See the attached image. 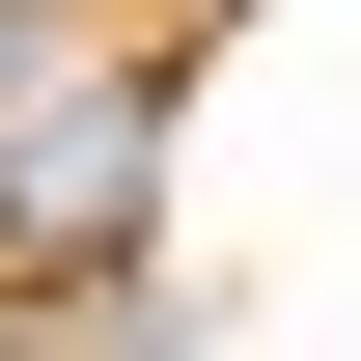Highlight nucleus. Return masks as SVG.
<instances>
[{
    "instance_id": "obj_1",
    "label": "nucleus",
    "mask_w": 361,
    "mask_h": 361,
    "mask_svg": "<svg viewBox=\"0 0 361 361\" xmlns=\"http://www.w3.org/2000/svg\"><path fill=\"white\" fill-rule=\"evenodd\" d=\"M139 167H167V84H139V56L56 84L28 139H0V278H111L139 250Z\"/></svg>"
}]
</instances>
